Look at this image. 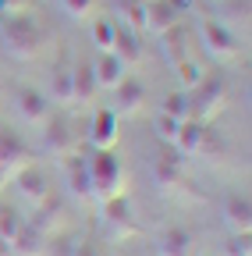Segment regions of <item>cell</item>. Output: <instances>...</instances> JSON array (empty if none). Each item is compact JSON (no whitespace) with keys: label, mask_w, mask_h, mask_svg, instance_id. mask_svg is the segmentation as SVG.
<instances>
[{"label":"cell","mask_w":252,"mask_h":256,"mask_svg":"<svg viewBox=\"0 0 252 256\" xmlns=\"http://www.w3.org/2000/svg\"><path fill=\"white\" fill-rule=\"evenodd\" d=\"M153 178H156V185H164V188H174V185L185 182V156L171 142H164L160 150H156V156H153Z\"/></svg>","instance_id":"obj_10"},{"label":"cell","mask_w":252,"mask_h":256,"mask_svg":"<svg viewBox=\"0 0 252 256\" xmlns=\"http://www.w3.org/2000/svg\"><path fill=\"white\" fill-rule=\"evenodd\" d=\"M156 40H160V43H156V46H160V50H164V57H167V64H178L181 57H188V43H185V32H181V25H174V28H167V32H164V36H156Z\"/></svg>","instance_id":"obj_23"},{"label":"cell","mask_w":252,"mask_h":256,"mask_svg":"<svg viewBox=\"0 0 252 256\" xmlns=\"http://www.w3.org/2000/svg\"><path fill=\"white\" fill-rule=\"evenodd\" d=\"M11 110L25 121V124H43L46 114L53 110L50 96L43 92V86H32V82H18L11 89Z\"/></svg>","instance_id":"obj_4"},{"label":"cell","mask_w":252,"mask_h":256,"mask_svg":"<svg viewBox=\"0 0 252 256\" xmlns=\"http://www.w3.org/2000/svg\"><path fill=\"white\" fill-rule=\"evenodd\" d=\"M50 96V104H71V60L68 57H57L53 68H50V82L43 89Z\"/></svg>","instance_id":"obj_17"},{"label":"cell","mask_w":252,"mask_h":256,"mask_svg":"<svg viewBox=\"0 0 252 256\" xmlns=\"http://www.w3.org/2000/svg\"><path fill=\"white\" fill-rule=\"evenodd\" d=\"M103 220L107 224H121V228H128L132 224V203H128V196H110V200H103Z\"/></svg>","instance_id":"obj_27"},{"label":"cell","mask_w":252,"mask_h":256,"mask_svg":"<svg viewBox=\"0 0 252 256\" xmlns=\"http://www.w3.org/2000/svg\"><path fill=\"white\" fill-rule=\"evenodd\" d=\"M25 164H32V146H28V139L21 132H14L11 124L0 121V171L14 174Z\"/></svg>","instance_id":"obj_7"},{"label":"cell","mask_w":252,"mask_h":256,"mask_svg":"<svg viewBox=\"0 0 252 256\" xmlns=\"http://www.w3.org/2000/svg\"><path fill=\"white\" fill-rule=\"evenodd\" d=\"M114 54L124 60V64H132L142 57V40H139V32L128 28L124 22H117V32H114Z\"/></svg>","instance_id":"obj_20"},{"label":"cell","mask_w":252,"mask_h":256,"mask_svg":"<svg viewBox=\"0 0 252 256\" xmlns=\"http://www.w3.org/2000/svg\"><path fill=\"white\" fill-rule=\"evenodd\" d=\"M196 32H199V43L206 46V54L217 57V60H235L242 54V40L228 28V22L210 18V14H199Z\"/></svg>","instance_id":"obj_3"},{"label":"cell","mask_w":252,"mask_h":256,"mask_svg":"<svg viewBox=\"0 0 252 256\" xmlns=\"http://www.w3.org/2000/svg\"><path fill=\"white\" fill-rule=\"evenodd\" d=\"M188 96H192V118L206 121L210 114H217V107H224V100H228V78L220 72H206L199 78V86Z\"/></svg>","instance_id":"obj_5"},{"label":"cell","mask_w":252,"mask_h":256,"mask_svg":"<svg viewBox=\"0 0 252 256\" xmlns=\"http://www.w3.org/2000/svg\"><path fill=\"white\" fill-rule=\"evenodd\" d=\"M228 256H252V238H249V232H238V235L228 242Z\"/></svg>","instance_id":"obj_30"},{"label":"cell","mask_w":252,"mask_h":256,"mask_svg":"<svg viewBox=\"0 0 252 256\" xmlns=\"http://www.w3.org/2000/svg\"><path fill=\"white\" fill-rule=\"evenodd\" d=\"M89 142L92 150H114L117 142V114L110 107H96L89 118Z\"/></svg>","instance_id":"obj_13"},{"label":"cell","mask_w":252,"mask_h":256,"mask_svg":"<svg viewBox=\"0 0 252 256\" xmlns=\"http://www.w3.org/2000/svg\"><path fill=\"white\" fill-rule=\"evenodd\" d=\"M224 217L235 232H249V224H252V203L245 192H231V196L224 200Z\"/></svg>","instance_id":"obj_19"},{"label":"cell","mask_w":252,"mask_h":256,"mask_svg":"<svg viewBox=\"0 0 252 256\" xmlns=\"http://www.w3.org/2000/svg\"><path fill=\"white\" fill-rule=\"evenodd\" d=\"M153 256H156V252H153Z\"/></svg>","instance_id":"obj_36"},{"label":"cell","mask_w":252,"mask_h":256,"mask_svg":"<svg viewBox=\"0 0 252 256\" xmlns=\"http://www.w3.org/2000/svg\"><path fill=\"white\" fill-rule=\"evenodd\" d=\"M43 238H46V232L39 228V224H36V220H25V228L14 235L11 249H14V256H39Z\"/></svg>","instance_id":"obj_21"},{"label":"cell","mask_w":252,"mask_h":256,"mask_svg":"<svg viewBox=\"0 0 252 256\" xmlns=\"http://www.w3.org/2000/svg\"><path fill=\"white\" fill-rule=\"evenodd\" d=\"M114 32H117V18H110V14L92 18V25H89V36L96 43V50H114Z\"/></svg>","instance_id":"obj_25"},{"label":"cell","mask_w":252,"mask_h":256,"mask_svg":"<svg viewBox=\"0 0 252 256\" xmlns=\"http://www.w3.org/2000/svg\"><path fill=\"white\" fill-rule=\"evenodd\" d=\"M85 164H89V182H92V196L100 203L110 200V196H121V160L114 150H92L85 153Z\"/></svg>","instance_id":"obj_2"},{"label":"cell","mask_w":252,"mask_h":256,"mask_svg":"<svg viewBox=\"0 0 252 256\" xmlns=\"http://www.w3.org/2000/svg\"><path fill=\"white\" fill-rule=\"evenodd\" d=\"M117 256H128V252H117Z\"/></svg>","instance_id":"obj_34"},{"label":"cell","mask_w":252,"mask_h":256,"mask_svg":"<svg viewBox=\"0 0 252 256\" xmlns=\"http://www.w3.org/2000/svg\"><path fill=\"white\" fill-rule=\"evenodd\" d=\"M25 214L14 206V203H0V238L4 242H14V235L25 228Z\"/></svg>","instance_id":"obj_24"},{"label":"cell","mask_w":252,"mask_h":256,"mask_svg":"<svg viewBox=\"0 0 252 256\" xmlns=\"http://www.w3.org/2000/svg\"><path fill=\"white\" fill-rule=\"evenodd\" d=\"M0 256H14V249H11V242H4V238H0Z\"/></svg>","instance_id":"obj_32"},{"label":"cell","mask_w":252,"mask_h":256,"mask_svg":"<svg viewBox=\"0 0 252 256\" xmlns=\"http://www.w3.org/2000/svg\"><path fill=\"white\" fill-rule=\"evenodd\" d=\"M14 188H18V196L25 200V203H46L50 200V182H46V171L36 164V160H32V164H25V168H18L14 174Z\"/></svg>","instance_id":"obj_8"},{"label":"cell","mask_w":252,"mask_h":256,"mask_svg":"<svg viewBox=\"0 0 252 256\" xmlns=\"http://www.w3.org/2000/svg\"><path fill=\"white\" fill-rule=\"evenodd\" d=\"M78 235L75 232H53V235H46L43 238V249H39V256H78Z\"/></svg>","instance_id":"obj_22"},{"label":"cell","mask_w":252,"mask_h":256,"mask_svg":"<svg viewBox=\"0 0 252 256\" xmlns=\"http://www.w3.org/2000/svg\"><path fill=\"white\" fill-rule=\"evenodd\" d=\"M203 142H206V121H199V118H185V121L178 124L174 139H171V146H174L181 156L199 153V150H203Z\"/></svg>","instance_id":"obj_15"},{"label":"cell","mask_w":252,"mask_h":256,"mask_svg":"<svg viewBox=\"0 0 252 256\" xmlns=\"http://www.w3.org/2000/svg\"><path fill=\"white\" fill-rule=\"evenodd\" d=\"M100 92L96 75H92V60H78L71 64V104H89Z\"/></svg>","instance_id":"obj_18"},{"label":"cell","mask_w":252,"mask_h":256,"mask_svg":"<svg viewBox=\"0 0 252 256\" xmlns=\"http://www.w3.org/2000/svg\"><path fill=\"white\" fill-rule=\"evenodd\" d=\"M78 256H100V252L92 249V246H78Z\"/></svg>","instance_id":"obj_33"},{"label":"cell","mask_w":252,"mask_h":256,"mask_svg":"<svg viewBox=\"0 0 252 256\" xmlns=\"http://www.w3.org/2000/svg\"><path fill=\"white\" fill-rule=\"evenodd\" d=\"M160 110L171 114V118H178V121H185V118H192V96H188L185 89H171L164 96V107Z\"/></svg>","instance_id":"obj_28"},{"label":"cell","mask_w":252,"mask_h":256,"mask_svg":"<svg viewBox=\"0 0 252 256\" xmlns=\"http://www.w3.org/2000/svg\"><path fill=\"white\" fill-rule=\"evenodd\" d=\"M39 142L50 156H64L75 150V128H71V118L64 110H50L46 121H43V132H39Z\"/></svg>","instance_id":"obj_6"},{"label":"cell","mask_w":252,"mask_h":256,"mask_svg":"<svg viewBox=\"0 0 252 256\" xmlns=\"http://www.w3.org/2000/svg\"><path fill=\"white\" fill-rule=\"evenodd\" d=\"M57 4L64 8V14H71V18H85L92 11V0H57Z\"/></svg>","instance_id":"obj_31"},{"label":"cell","mask_w":252,"mask_h":256,"mask_svg":"<svg viewBox=\"0 0 252 256\" xmlns=\"http://www.w3.org/2000/svg\"><path fill=\"white\" fill-rule=\"evenodd\" d=\"M0 174H4V171H0Z\"/></svg>","instance_id":"obj_35"},{"label":"cell","mask_w":252,"mask_h":256,"mask_svg":"<svg viewBox=\"0 0 252 256\" xmlns=\"http://www.w3.org/2000/svg\"><path fill=\"white\" fill-rule=\"evenodd\" d=\"M92 75H96L100 92H103V89L110 92L124 75H128V64H124L114 50H96V57H92Z\"/></svg>","instance_id":"obj_14"},{"label":"cell","mask_w":252,"mask_h":256,"mask_svg":"<svg viewBox=\"0 0 252 256\" xmlns=\"http://www.w3.org/2000/svg\"><path fill=\"white\" fill-rule=\"evenodd\" d=\"M171 68H174V75H178V89H185V92H192V89L199 86V78L206 75L203 64L192 60V57H181L178 64H171Z\"/></svg>","instance_id":"obj_26"},{"label":"cell","mask_w":252,"mask_h":256,"mask_svg":"<svg viewBox=\"0 0 252 256\" xmlns=\"http://www.w3.org/2000/svg\"><path fill=\"white\" fill-rule=\"evenodd\" d=\"M178 118H171V114H164V110H156V118H153V132H156V139L160 142H171L174 139V132H178Z\"/></svg>","instance_id":"obj_29"},{"label":"cell","mask_w":252,"mask_h":256,"mask_svg":"<svg viewBox=\"0 0 252 256\" xmlns=\"http://www.w3.org/2000/svg\"><path fill=\"white\" fill-rule=\"evenodd\" d=\"M192 246H196L192 232L178 228V224H171L156 235V256H192Z\"/></svg>","instance_id":"obj_16"},{"label":"cell","mask_w":252,"mask_h":256,"mask_svg":"<svg viewBox=\"0 0 252 256\" xmlns=\"http://www.w3.org/2000/svg\"><path fill=\"white\" fill-rule=\"evenodd\" d=\"M114 104H110V110L121 118V114H132V110H139L142 104H146V82L135 75V72H128L114 89Z\"/></svg>","instance_id":"obj_12"},{"label":"cell","mask_w":252,"mask_h":256,"mask_svg":"<svg viewBox=\"0 0 252 256\" xmlns=\"http://www.w3.org/2000/svg\"><path fill=\"white\" fill-rule=\"evenodd\" d=\"M181 25V11L171 0H142V32L149 36H164L167 28Z\"/></svg>","instance_id":"obj_9"},{"label":"cell","mask_w":252,"mask_h":256,"mask_svg":"<svg viewBox=\"0 0 252 256\" xmlns=\"http://www.w3.org/2000/svg\"><path fill=\"white\" fill-rule=\"evenodd\" d=\"M60 164H64V185L75 200H92V182H89V164H85V153L71 150L60 156Z\"/></svg>","instance_id":"obj_11"},{"label":"cell","mask_w":252,"mask_h":256,"mask_svg":"<svg viewBox=\"0 0 252 256\" xmlns=\"http://www.w3.org/2000/svg\"><path fill=\"white\" fill-rule=\"evenodd\" d=\"M0 43H4V50L11 57L32 60L46 46V25L32 11L11 8V11H4V18H0Z\"/></svg>","instance_id":"obj_1"}]
</instances>
